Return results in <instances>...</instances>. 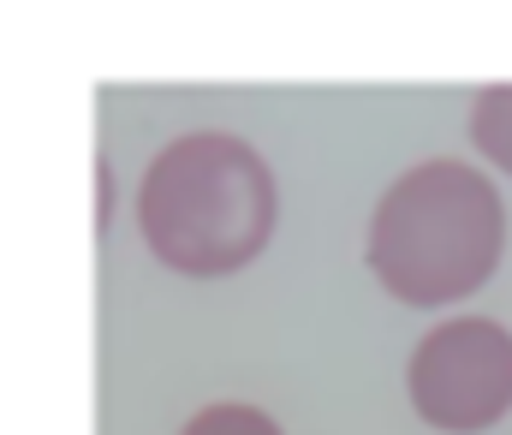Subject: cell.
<instances>
[{
    "label": "cell",
    "mask_w": 512,
    "mask_h": 435,
    "mask_svg": "<svg viewBox=\"0 0 512 435\" xmlns=\"http://www.w3.org/2000/svg\"><path fill=\"white\" fill-rule=\"evenodd\" d=\"M507 251V203L471 161H417L370 215V269L399 304L435 310L495 281Z\"/></svg>",
    "instance_id": "6da1fadb"
},
{
    "label": "cell",
    "mask_w": 512,
    "mask_h": 435,
    "mask_svg": "<svg viewBox=\"0 0 512 435\" xmlns=\"http://www.w3.org/2000/svg\"><path fill=\"white\" fill-rule=\"evenodd\" d=\"M280 215L268 161L233 132H185L161 149L137 185L143 245L197 281L239 275L262 257Z\"/></svg>",
    "instance_id": "7a4b0ae2"
},
{
    "label": "cell",
    "mask_w": 512,
    "mask_h": 435,
    "mask_svg": "<svg viewBox=\"0 0 512 435\" xmlns=\"http://www.w3.org/2000/svg\"><path fill=\"white\" fill-rule=\"evenodd\" d=\"M405 394L429 430L477 435L512 412V328L495 316L435 322L405 364Z\"/></svg>",
    "instance_id": "3957f363"
},
{
    "label": "cell",
    "mask_w": 512,
    "mask_h": 435,
    "mask_svg": "<svg viewBox=\"0 0 512 435\" xmlns=\"http://www.w3.org/2000/svg\"><path fill=\"white\" fill-rule=\"evenodd\" d=\"M471 144L483 161L512 173V84H489L471 102Z\"/></svg>",
    "instance_id": "277c9868"
},
{
    "label": "cell",
    "mask_w": 512,
    "mask_h": 435,
    "mask_svg": "<svg viewBox=\"0 0 512 435\" xmlns=\"http://www.w3.org/2000/svg\"><path fill=\"white\" fill-rule=\"evenodd\" d=\"M179 435H286L262 406H245V400H215V406H203L191 424Z\"/></svg>",
    "instance_id": "5b68a950"
}]
</instances>
